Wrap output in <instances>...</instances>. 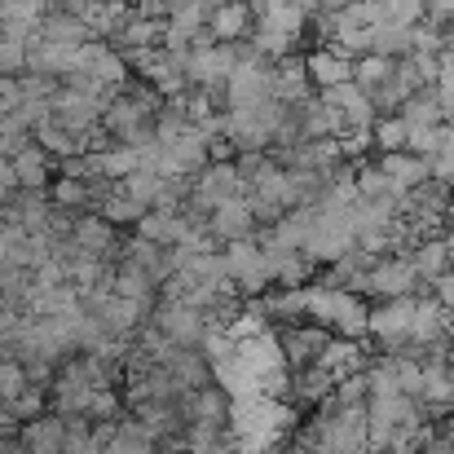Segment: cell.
<instances>
[{"instance_id":"1","label":"cell","mask_w":454,"mask_h":454,"mask_svg":"<svg viewBox=\"0 0 454 454\" xmlns=\"http://www.w3.org/2000/svg\"><path fill=\"white\" fill-rule=\"evenodd\" d=\"M366 296L357 292H340V287H326V283H304V317L326 326L331 335L340 331L344 340H357L366 335Z\"/></svg>"},{"instance_id":"2","label":"cell","mask_w":454,"mask_h":454,"mask_svg":"<svg viewBox=\"0 0 454 454\" xmlns=\"http://www.w3.org/2000/svg\"><path fill=\"white\" fill-rule=\"evenodd\" d=\"M353 252V212H322L313 207V230L304 243V256L313 265H331Z\"/></svg>"},{"instance_id":"3","label":"cell","mask_w":454,"mask_h":454,"mask_svg":"<svg viewBox=\"0 0 454 454\" xmlns=\"http://www.w3.org/2000/svg\"><path fill=\"white\" fill-rule=\"evenodd\" d=\"M221 256H225V270H230V278H234V287H239L243 296H261V292L274 287V283H270L265 252H261L256 239H234V243H225Z\"/></svg>"},{"instance_id":"4","label":"cell","mask_w":454,"mask_h":454,"mask_svg":"<svg viewBox=\"0 0 454 454\" xmlns=\"http://www.w3.org/2000/svg\"><path fill=\"white\" fill-rule=\"evenodd\" d=\"M67 243H71V261H75V256L111 261V256L120 252V234H115V225H111L106 216H93V212H80V216H75Z\"/></svg>"},{"instance_id":"5","label":"cell","mask_w":454,"mask_h":454,"mask_svg":"<svg viewBox=\"0 0 454 454\" xmlns=\"http://www.w3.org/2000/svg\"><path fill=\"white\" fill-rule=\"evenodd\" d=\"M151 326H159L176 348H199V340H203V331H207V322H203V313L199 309H190V304L181 301H159L151 309Z\"/></svg>"},{"instance_id":"6","label":"cell","mask_w":454,"mask_h":454,"mask_svg":"<svg viewBox=\"0 0 454 454\" xmlns=\"http://www.w3.org/2000/svg\"><path fill=\"white\" fill-rule=\"evenodd\" d=\"M419 283L411 256H380L362 283V296H375V301H388V296H411Z\"/></svg>"},{"instance_id":"7","label":"cell","mask_w":454,"mask_h":454,"mask_svg":"<svg viewBox=\"0 0 454 454\" xmlns=\"http://www.w3.org/2000/svg\"><path fill=\"white\" fill-rule=\"evenodd\" d=\"M326 340H331V331L317 326V322H287V326H278V344H283V357H287L292 371L313 366L322 357Z\"/></svg>"},{"instance_id":"8","label":"cell","mask_w":454,"mask_h":454,"mask_svg":"<svg viewBox=\"0 0 454 454\" xmlns=\"http://www.w3.org/2000/svg\"><path fill=\"white\" fill-rule=\"evenodd\" d=\"M411 313H415V296H388V301L371 304L366 309V335L375 344L402 340V335H411Z\"/></svg>"},{"instance_id":"9","label":"cell","mask_w":454,"mask_h":454,"mask_svg":"<svg viewBox=\"0 0 454 454\" xmlns=\"http://www.w3.org/2000/svg\"><path fill=\"white\" fill-rule=\"evenodd\" d=\"M207 234H212L216 243L252 239V234H256V216H252V203H247V194L216 203V207L207 212Z\"/></svg>"},{"instance_id":"10","label":"cell","mask_w":454,"mask_h":454,"mask_svg":"<svg viewBox=\"0 0 454 454\" xmlns=\"http://www.w3.org/2000/svg\"><path fill=\"white\" fill-rule=\"evenodd\" d=\"M304 75L313 89H331V84H344L353 80V53L335 49V44H317L304 53Z\"/></svg>"},{"instance_id":"11","label":"cell","mask_w":454,"mask_h":454,"mask_svg":"<svg viewBox=\"0 0 454 454\" xmlns=\"http://www.w3.org/2000/svg\"><path fill=\"white\" fill-rule=\"evenodd\" d=\"M270 98L283 102V106H296V102H304V98H313V84H309V75H304V58H296V53L274 58Z\"/></svg>"},{"instance_id":"12","label":"cell","mask_w":454,"mask_h":454,"mask_svg":"<svg viewBox=\"0 0 454 454\" xmlns=\"http://www.w3.org/2000/svg\"><path fill=\"white\" fill-rule=\"evenodd\" d=\"M265 252V265H270V283L274 287H304L309 274H313V261L304 252L292 247H261Z\"/></svg>"},{"instance_id":"13","label":"cell","mask_w":454,"mask_h":454,"mask_svg":"<svg viewBox=\"0 0 454 454\" xmlns=\"http://www.w3.org/2000/svg\"><path fill=\"white\" fill-rule=\"evenodd\" d=\"M9 163H13L18 190H44L53 181V163H49V154L40 151L35 142H22L18 151L9 154Z\"/></svg>"},{"instance_id":"14","label":"cell","mask_w":454,"mask_h":454,"mask_svg":"<svg viewBox=\"0 0 454 454\" xmlns=\"http://www.w3.org/2000/svg\"><path fill=\"white\" fill-rule=\"evenodd\" d=\"M18 442H22L31 454H62L67 424H62V415H35V419H22Z\"/></svg>"},{"instance_id":"15","label":"cell","mask_w":454,"mask_h":454,"mask_svg":"<svg viewBox=\"0 0 454 454\" xmlns=\"http://www.w3.org/2000/svg\"><path fill=\"white\" fill-rule=\"evenodd\" d=\"M252 22L256 18H252L247 0H221L212 9V18H207V31H212V40H247Z\"/></svg>"},{"instance_id":"16","label":"cell","mask_w":454,"mask_h":454,"mask_svg":"<svg viewBox=\"0 0 454 454\" xmlns=\"http://www.w3.org/2000/svg\"><path fill=\"white\" fill-rule=\"evenodd\" d=\"M185 212H163V207H146L142 212V221L133 225L142 239H151V243H159V247H172L181 234H185Z\"/></svg>"},{"instance_id":"17","label":"cell","mask_w":454,"mask_h":454,"mask_svg":"<svg viewBox=\"0 0 454 454\" xmlns=\"http://www.w3.org/2000/svg\"><path fill=\"white\" fill-rule=\"evenodd\" d=\"M331 388H335V375H331L322 362L292 371V402H304V406H322V402L331 397Z\"/></svg>"},{"instance_id":"18","label":"cell","mask_w":454,"mask_h":454,"mask_svg":"<svg viewBox=\"0 0 454 454\" xmlns=\"http://www.w3.org/2000/svg\"><path fill=\"white\" fill-rule=\"evenodd\" d=\"M154 446H159V437L133 415V419H120L115 424V437L102 446V454H154Z\"/></svg>"},{"instance_id":"19","label":"cell","mask_w":454,"mask_h":454,"mask_svg":"<svg viewBox=\"0 0 454 454\" xmlns=\"http://www.w3.org/2000/svg\"><path fill=\"white\" fill-rule=\"evenodd\" d=\"M181 442H185L190 454H230L234 450V437H230L225 424H199V419H194V424H185Z\"/></svg>"},{"instance_id":"20","label":"cell","mask_w":454,"mask_h":454,"mask_svg":"<svg viewBox=\"0 0 454 454\" xmlns=\"http://www.w3.org/2000/svg\"><path fill=\"white\" fill-rule=\"evenodd\" d=\"M40 40H49V44H67V49H80L84 40H93L89 35V27L75 18V13H44L40 18Z\"/></svg>"},{"instance_id":"21","label":"cell","mask_w":454,"mask_h":454,"mask_svg":"<svg viewBox=\"0 0 454 454\" xmlns=\"http://www.w3.org/2000/svg\"><path fill=\"white\" fill-rule=\"evenodd\" d=\"M375 168L388 172L393 181H402L406 190L419 185V181H428V159H424V154H411V151H384Z\"/></svg>"},{"instance_id":"22","label":"cell","mask_w":454,"mask_h":454,"mask_svg":"<svg viewBox=\"0 0 454 454\" xmlns=\"http://www.w3.org/2000/svg\"><path fill=\"white\" fill-rule=\"evenodd\" d=\"M31 142L49 154V159H67V154H80V151H84V142H80L75 133H67V129H62L53 115H49L44 124H35V129H31Z\"/></svg>"},{"instance_id":"23","label":"cell","mask_w":454,"mask_h":454,"mask_svg":"<svg viewBox=\"0 0 454 454\" xmlns=\"http://www.w3.org/2000/svg\"><path fill=\"white\" fill-rule=\"evenodd\" d=\"M446 317H450V309L437 301V296H428V301H415V313H411V340H437V335H446Z\"/></svg>"},{"instance_id":"24","label":"cell","mask_w":454,"mask_h":454,"mask_svg":"<svg viewBox=\"0 0 454 454\" xmlns=\"http://www.w3.org/2000/svg\"><path fill=\"white\" fill-rule=\"evenodd\" d=\"M411 265H415V274L419 278H437V274H446L454 265V256H450V247H446V239H437V234H428L415 252H411Z\"/></svg>"},{"instance_id":"25","label":"cell","mask_w":454,"mask_h":454,"mask_svg":"<svg viewBox=\"0 0 454 454\" xmlns=\"http://www.w3.org/2000/svg\"><path fill=\"white\" fill-rule=\"evenodd\" d=\"M142 212H146V203L142 199H133V194H124L120 190V181L111 185V194L98 203V216H106L111 225H137L142 221Z\"/></svg>"},{"instance_id":"26","label":"cell","mask_w":454,"mask_h":454,"mask_svg":"<svg viewBox=\"0 0 454 454\" xmlns=\"http://www.w3.org/2000/svg\"><path fill=\"white\" fill-rule=\"evenodd\" d=\"M406 124H442L446 115H442V102H437V89L433 84H424V89H415L406 102H402V111H397Z\"/></svg>"},{"instance_id":"27","label":"cell","mask_w":454,"mask_h":454,"mask_svg":"<svg viewBox=\"0 0 454 454\" xmlns=\"http://www.w3.org/2000/svg\"><path fill=\"white\" fill-rule=\"evenodd\" d=\"M154 278L146 270H137V265H129V261H120V270H115V296H129V301H142V304H154Z\"/></svg>"},{"instance_id":"28","label":"cell","mask_w":454,"mask_h":454,"mask_svg":"<svg viewBox=\"0 0 454 454\" xmlns=\"http://www.w3.org/2000/svg\"><path fill=\"white\" fill-rule=\"evenodd\" d=\"M393 75V58H384V53H357L353 58V84L362 89V93H371L375 84H384Z\"/></svg>"},{"instance_id":"29","label":"cell","mask_w":454,"mask_h":454,"mask_svg":"<svg viewBox=\"0 0 454 454\" xmlns=\"http://www.w3.org/2000/svg\"><path fill=\"white\" fill-rule=\"evenodd\" d=\"M371 53L406 58L411 53V27H371Z\"/></svg>"},{"instance_id":"30","label":"cell","mask_w":454,"mask_h":454,"mask_svg":"<svg viewBox=\"0 0 454 454\" xmlns=\"http://www.w3.org/2000/svg\"><path fill=\"white\" fill-rule=\"evenodd\" d=\"M371 142H375V151H402L406 146V120L402 115H380L375 124H371Z\"/></svg>"},{"instance_id":"31","label":"cell","mask_w":454,"mask_h":454,"mask_svg":"<svg viewBox=\"0 0 454 454\" xmlns=\"http://www.w3.org/2000/svg\"><path fill=\"white\" fill-rule=\"evenodd\" d=\"M384 22L380 27H415L424 22V0H380Z\"/></svg>"},{"instance_id":"32","label":"cell","mask_w":454,"mask_h":454,"mask_svg":"<svg viewBox=\"0 0 454 454\" xmlns=\"http://www.w3.org/2000/svg\"><path fill=\"white\" fill-rule=\"evenodd\" d=\"M402 151L424 154V159L433 151H442V124H406V146Z\"/></svg>"},{"instance_id":"33","label":"cell","mask_w":454,"mask_h":454,"mask_svg":"<svg viewBox=\"0 0 454 454\" xmlns=\"http://www.w3.org/2000/svg\"><path fill=\"white\" fill-rule=\"evenodd\" d=\"M27 384H31V380H27V366H22V362H13V357H0V397H4V402H13Z\"/></svg>"},{"instance_id":"34","label":"cell","mask_w":454,"mask_h":454,"mask_svg":"<svg viewBox=\"0 0 454 454\" xmlns=\"http://www.w3.org/2000/svg\"><path fill=\"white\" fill-rule=\"evenodd\" d=\"M27 71V40L0 35V75H22Z\"/></svg>"},{"instance_id":"35","label":"cell","mask_w":454,"mask_h":454,"mask_svg":"<svg viewBox=\"0 0 454 454\" xmlns=\"http://www.w3.org/2000/svg\"><path fill=\"white\" fill-rule=\"evenodd\" d=\"M442 49V27L437 22H415L411 27V53H437Z\"/></svg>"},{"instance_id":"36","label":"cell","mask_w":454,"mask_h":454,"mask_svg":"<svg viewBox=\"0 0 454 454\" xmlns=\"http://www.w3.org/2000/svg\"><path fill=\"white\" fill-rule=\"evenodd\" d=\"M428 176L442 181V185H454V151L450 146H442V151L428 154Z\"/></svg>"},{"instance_id":"37","label":"cell","mask_w":454,"mask_h":454,"mask_svg":"<svg viewBox=\"0 0 454 454\" xmlns=\"http://www.w3.org/2000/svg\"><path fill=\"white\" fill-rule=\"evenodd\" d=\"M22 106V84L18 75H0V115H13Z\"/></svg>"},{"instance_id":"38","label":"cell","mask_w":454,"mask_h":454,"mask_svg":"<svg viewBox=\"0 0 454 454\" xmlns=\"http://www.w3.org/2000/svg\"><path fill=\"white\" fill-rule=\"evenodd\" d=\"M424 22L450 27L454 22V0H424Z\"/></svg>"},{"instance_id":"39","label":"cell","mask_w":454,"mask_h":454,"mask_svg":"<svg viewBox=\"0 0 454 454\" xmlns=\"http://www.w3.org/2000/svg\"><path fill=\"white\" fill-rule=\"evenodd\" d=\"M433 296L446 304V309H454V265L446 270V274H437V278H433Z\"/></svg>"},{"instance_id":"40","label":"cell","mask_w":454,"mask_h":454,"mask_svg":"<svg viewBox=\"0 0 454 454\" xmlns=\"http://www.w3.org/2000/svg\"><path fill=\"white\" fill-rule=\"evenodd\" d=\"M13 424H18V419H13V411H9V402L0 397V433H9Z\"/></svg>"},{"instance_id":"41","label":"cell","mask_w":454,"mask_h":454,"mask_svg":"<svg viewBox=\"0 0 454 454\" xmlns=\"http://www.w3.org/2000/svg\"><path fill=\"white\" fill-rule=\"evenodd\" d=\"M278 454H304V446L296 442V437H292V446H278Z\"/></svg>"},{"instance_id":"42","label":"cell","mask_w":454,"mask_h":454,"mask_svg":"<svg viewBox=\"0 0 454 454\" xmlns=\"http://www.w3.org/2000/svg\"><path fill=\"white\" fill-rule=\"evenodd\" d=\"M442 239H446V247H450V256H454V221H450V230H446Z\"/></svg>"},{"instance_id":"43","label":"cell","mask_w":454,"mask_h":454,"mask_svg":"<svg viewBox=\"0 0 454 454\" xmlns=\"http://www.w3.org/2000/svg\"><path fill=\"white\" fill-rule=\"evenodd\" d=\"M450 221H454V185H450Z\"/></svg>"},{"instance_id":"44","label":"cell","mask_w":454,"mask_h":454,"mask_svg":"<svg viewBox=\"0 0 454 454\" xmlns=\"http://www.w3.org/2000/svg\"><path fill=\"white\" fill-rule=\"evenodd\" d=\"M0 304H9V301H4V292H0Z\"/></svg>"},{"instance_id":"45","label":"cell","mask_w":454,"mask_h":454,"mask_svg":"<svg viewBox=\"0 0 454 454\" xmlns=\"http://www.w3.org/2000/svg\"><path fill=\"white\" fill-rule=\"evenodd\" d=\"M362 454H371V450H362Z\"/></svg>"},{"instance_id":"46","label":"cell","mask_w":454,"mask_h":454,"mask_svg":"<svg viewBox=\"0 0 454 454\" xmlns=\"http://www.w3.org/2000/svg\"><path fill=\"white\" fill-rule=\"evenodd\" d=\"M0 437H4V433H0Z\"/></svg>"}]
</instances>
